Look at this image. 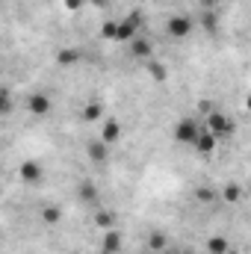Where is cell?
<instances>
[{
  "mask_svg": "<svg viewBox=\"0 0 251 254\" xmlns=\"http://www.w3.org/2000/svg\"><path fill=\"white\" fill-rule=\"evenodd\" d=\"M116 30H119V24H116V21H107V24L101 27V36L110 39V42H116Z\"/></svg>",
  "mask_w": 251,
  "mask_h": 254,
  "instance_id": "22",
  "label": "cell"
},
{
  "mask_svg": "<svg viewBox=\"0 0 251 254\" xmlns=\"http://www.w3.org/2000/svg\"><path fill=\"white\" fill-rule=\"evenodd\" d=\"M192 27H195V24H192V18L184 15V12H178V15H172V18L166 21V33H169L172 39H178V42L192 36Z\"/></svg>",
  "mask_w": 251,
  "mask_h": 254,
  "instance_id": "1",
  "label": "cell"
},
{
  "mask_svg": "<svg viewBox=\"0 0 251 254\" xmlns=\"http://www.w3.org/2000/svg\"><path fill=\"white\" fill-rule=\"evenodd\" d=\"M201 6H204V9H213V6H216V0H201Z\"/></svg>",
  "mask_w": 251,
  "mask_h": 254,
  "instance_id": "26",
  "label": "cell"
},
{
  "mask_svg": "<svg viewBox=\"0 0 251 254\" xmlns=\"http://www.w3.org/2000/svg\"><path fill=\"white\" fill-rule=\"evenodd\" d=\"M207 130L216 136H228V133H234V125L222 110H213V113H207Z\"/></svg>",
  "mask_w": 251,
  "mask_h": 254,
  "instance_id": "3",
  "label": "cell"
},
{
  "mask_svg": "<svg viewBox=\"0 0 251 254\" xmlns=\"http://www.w3.org/2000/svg\"><path fill=\"white\" fill-rule=\"evenodd\" d=\"M195 198H198V201H201V204H213V201H216V198H219V195H216V192L210 190V187H201V190L195 192Z\"/></svg>",
  "mask_w": 251,
  "mask_h": 254,
  "instance_id": "20",
  "label": "cell"
},
{
  "mask_svg": "<svg viewBox=\"0 0 251 254\" xmlns=\"http://www.w3.org/2000/svg\"><path fill=\"white\" fill-rule=\"evenodd\" d=\"M204 30H210V33H216V27H219V21H216V15H213V9H204Z\"/></svg>",
  "mask_w": 251,
  "mask_h": 254,
  "instance_id": "21",
  "label": "cell"
},
{
  "mask_svg": "<svg viewBox=\"0 0 251 254\" xmlns=\"http://www.w3.org/2000/svg\"><path fill=\"white\" fill-rule=\"evenodd\" d=\"M228 249H231V243L225 237H210L207 240V252L210 254H228Z\"/></svg>",
  "mask_w": 251,
  "mask_h": 254,
  "instance_id": "16",
  "label": "cell"
},
{
  "mask_svg": "<svg viewBox=\"0 0 251 254\" xmlns=\"http://www.w3.org/2000/svg\"><path fill=\"white\" fill-rule=\"evenodd\" d=\"M101 116H104V107L98 101H89L83 107V122H101Z\"/></svg>",
  "mask_w": 251,
  "mask_h": 254,
  "instance_id": "14",
  "label": "cell"
},
{
  "mask_svg": "<svg viewBox=\"0 0 251 254\" xmlns=\"http://www.w3.org/2000/svg\"><path fill=\"white\" fill-rule=\"evenodd\" d=\"M77 195H80V201L95 204V198H98V187H95V181H83L80 190H77Z\"/></svg>",
  "mask_w": 251,
  "mask_h": 254,
  "instance_id": "12",
  "label": "cell"
},
{
  "mask_svg": "<svg viewBox=\"0 0 251 254\" xmlns=\"http://www.w3.org/2000/svg\"><path fill=\"white\" fill-rule=\"evenodd\" d=\"M27 110H30L33 116H48V113H51V98L42 95V92H36V95L27 98Z\"/></svg>",
  "mask_w": 251,
  "mask_h": 254,
  "instance_id": "4",
  "label": "cell"
},
{
  "mask_svg": "<svg viewBox=\"0 0 251 254\" xmlns=\"http://www.w3.org/2000/svg\"><path fill=\"white\" fill-rule=\"evenodd\" d=\"M130 54H133L136 60H151V54H154V45H151L145 36H136V39L130 42Z\"/></svg>",
  "mask_w": 251,
  "mask_h": 254,
  "instance_id": "6",
  "label": "cell"
},
{
  "mask_svg": "<svg viewBox=\"0 0 251 254\" xmlns=\"http://www.w3.org/2000/svg\"><path fill=\"white\" fill-rule=\"evenodd\" d=\"M148 68H151V74H154V80H166V68L160 63H148Z\"/></svg>",
  "mask_w": 251,
  "mask_h": 254,
  "instance_id": "23",
  "label": "cell"
},
{
  "mask_svg": "<svg viewBox=\"0 0 251 254\" xmlns=\"http://www.w3.org/2000/svg\"><path fill=\"white\" fill-rule=\"evenodd\" d=\"M77 60H80V51H74V48H65V51H60V57H57L60 65H74Z\"/></svg>",
  "mask_w": 251,
  "mask_h": 254,
  "instance_id": "19",
  "label": "cell"
},
{
  "mask_svg": "<svg viewBox=\"0 0 251 254\" xmlns=\"http://www.w3.org/2000/svg\"><path fill=\"white\" fill-rule=\"evenodd\" d=\"M80 3H83V0H65V6H68V9H80Z\"/></svg>",
  "mask_w": 251,
  "mask_h": 254,
  "instance_id": "25",
  "label": "cell"
},
{
  "mask_svg": "<svg viewBox=\"0 0 251 254\" xmlns=\"http://www.w3.org/2000/svg\"><path fill=\"white\" fill-rule=\"evenodd\" d=\"M160 254H178V252H169V249H166V252H160Z\"/></svg>",
  "mask_w": 251,
  "mask_h": 254,
  "instance_id": "28",
  "label": "cell"
},
{
  "mask_svg": "<svg viewBox=\"0 0 251 254\" xmlns=\"http://www.w3.org/2000/svg\"><path fill=\"white\" fill-rule=\"evenodd\" d=\"M222 201H225V204H240V201H243V187H240V184H228V187L222 190Z\"/></svg>",
  "mask_w": 251,
  "mask_h": 254,
  "instance_id": "13",
  "label": "cell"
},
{
  "mask_svg": "<svg viewBox=\"0 0 251 254\" xmlns=\"http://www.w3.org/2000/svg\"><path fill=\"white\" fill-rule=\"evenodd\" d=\"M166 246H169V237H166V234H163V231H154V234H151V237H148V249H151V252H166Z\"/></svg>",
  "mask_w": 251,
  "mask_h": 254,
  "instance_id": "15",
  "label": "cell"
},
{
  "mask_svg": "<svg viewBox=\"0 0 251 254\" xmlns=\"http://www.w3.org/2000/svg\"><path fill=\"white\" fill-rule=\"evenodd\" d=\"M142 30L130 21V18H125V21H119V30H116V42H133L136 36H139Z\"/></svg>",
  "mask_w": 251,
  "mask_h": 254,
  "instance_id": "8",
  "label": "cell"
},
{
  "mask_svg": "<svg viewBox=\"0 0 251 254\" xmlns=\"http://www.w3.org/2000/svg\"><path fill=\"white\" fill-rule=\"evenodd\" d=\"M216 145H219V136L210 133V130H201V136H198V142H195V151L204 154V157H210V154L216 151Z\"/></svg>",
  "mask_w": 251,
  "mask_h": 254,
  "instance_id": "5",
  "label": "cell"
},
{
  "mask_svg": "<svg viewBox=\"0 0 251 254\" xmlns=\"http://www.w3.org/2000/svg\"><path fill=\"white\" fill-rule=\"evenodd\" d=\"M104 252L107 254H119L122 252V234H119L116 228L107 231V237H104Z\"/></svg>",
  "mask_w": 251,
  "mask_h": 254,
  "instance_id": "11",
  "label": "cell"
},
{
  "mask_svg": "<svg viewBox=\"0 0 251 254\" xmlns=\"http://www.w3.org/2000/svg\"><path fill=\"white\" fill-rule=\"evenodd\" d=\"M86 154H89V160H92V163H104V160L110 157V145H107L104 139H101V142H89Z\"/></svg>",
  "mask_w": 251,
  "mask_h": 254,
  "instance_id": "10",
  "label": "cell"
},
{
  "mask_svg": "<svg viewBox=\"0 0 251 254\" xmlns=\"http://www.w3.org/2000/svg\"><path fill=\"white\" fill-rule=\"evenodd\" d=\"M92 222H95L98 228H107V231H110V228H113V222H116V216H113L110 210H95Z\"/></svg>",
  "mask_w": 251,
  "mask_h": 254,
  "instance_id": "17",
  "label": "cell"
},
{
  "mask_svg": "<svg viewBox=\"0 0 251 254\" xmlns=\"http://www.w3.org/2000/svg\"><path fill=\"white\" fill-rule=\"evenodd\" d=\"M101 139H104L107 145H116V142L122 139V125H119L116 119H107L104 127H101Z\"/></svg>",
  "mask_w": 251,
  "mask_h": 254,
  "instance_id": "7",
  "label": "cell"
},
{
  "mask_svg": "<svg viewBox=\"0 0 251 254\" xmlns=\"http://www.w3.org/2000/svg\"><path fill=\"white\" fill-rule=\"evenodd\" d=\"M42 175H45V172H42L39 163H33V160H24V163H21V178H24L27 184H39Z\"/></svg>",
  "mask_w": 251,
  "mask_h": 254,
  "instance_id": "9",
  "label": "cell"
},
{
  "mask_svg": "<svg viewBox=\"0 0 251 254\" xmlns=\"http://www.w3.org/2000/svg\"><path fill=\"white\" fill-rule=\"evenodd\" d=\"M42 219H45L48 225H60V219H63V210L51 204V207H45V210H42Z\"/></svg>",
  "mask_w": 251,
  "mask_h": 254,
  "instance_id": "18",
  "label": "cell"
},
{
  "mask_svg": "<svg viewBox=\"0 0 251 254\" xmlns=\"http://www.w3.org/2000/svg\"><path fill=\"white\" fill-rule=\"evenodd\" d=\"M246 107H249V113H251V95H249V98H246Z\"/></svg>",
  "mask_w": 251,
  "mask_h": 254,
  "instance_id": "27",
  "label": "cell"
},
{
  "mask_svg": "<svg viewBox=\"0 0 251 254\" xmlns=\"http://www.w3.org/2000/svg\"><path fill=\"white\" fill-rule=\"evenodd\" d=\"M198 136H201V127L195 125L192 119H181V122L175 125V139H178L181 145H192V148H195Z\"/></svg>",
  "mask_w": 251,
  "mask_h": 254,
  "instance_id": "2",
  "label": "cell"
},
{
  "mask_svg": "<svg viewBox=\"0 0 251 254\" xmlns=\"http://www.w3.org/2000/svg\"><path fill=\"white\" fill-rule=\"evenodd\" d=\"M0 101H3V113H9V110H12V101H9V92H3V98H0Z\"/></svg>",
  "mask_w": 251,
  "mask_h": 254,
  "instance_id": "24",
  "label": "cell"
}]
</instances>
